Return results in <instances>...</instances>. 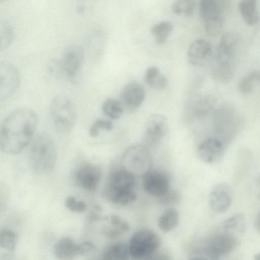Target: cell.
Masks as SVG:
<instances>
[{"label": "cell", "instance_id": "1", "mask_svg": "<svg viewBox=\"0 0 260 260\" xmlns=\"http://www.w3.org/2000/svg\"><path fill=\"white\" fill-rule=\"evenodd\" d=\"M38 117L27 108H20L9 113L0 128V149L8 154L21 152L31 141L35 134Z\"/></svg>", "mask_w": 260, "mask_h": 260}, {"label": "cell", "instance_id": "2", "mask_svg": "<svg viewBox=\"0 0 260 260\" xmlns=\"http://www.w3.org/2000/svg\"><path fill=\"white\" fill-rule=\"evenodd\" d=\"M135 175L123 167L109 174L103 190L105 198L112 204L125 206L137 198Z\"/></svg>", "mask_w": 260, "mask_h": 260}, {"label": "cell", "instance_id": "3", "mask_svg": "<svg viewBox=\"0 0 260 260\" xmlns=\"http://www.w3.org/2000/svg\"><path fill=\"white\" fill-rule=\"evenodd\" d=\"M56 149L53 140L46 135H40L32 141L29 152L31 167L39 174H48L54 168Z\"/></svg>", "mask_w": 260, "mask_h": 260}, {"label": "cell", "instance_id": "4", "mask_svg": "<svg viewBox=\"0 0 260 260\" xmlns=\"http://www.w3.org/2000/svg\"><path fill=\"white\" fill-rule=\"evenodd\" d=\"M238 244V239L232 233L216 234L206 239L196 248L192 258L218 259L234 251Z\"/></svg>", "mask_w": 260, "mask_h": 260}, {"label": "cell", "instance_id": "5", "mask_svg": "<svg viewBox=\"0 0 260 260\" xmlns=\"http://www.w3.org/2000/svg\"><path fill=\"white\" fill-rule=\"evenodd\" d=\"M49 115L54 128L60 133L71 132L76 122L75 107L64 96H57L52 100L49 106Z\"/></svg>", "mask_w": 260, "mask_h": 260}, {"label": "cell", "instance_id": "6", "mask_svg": "<svg viewBox=\"0 0 260 260\" xmlns=\"http://www.w3.org/2000/svg\"><path fill=\"white\" fill-rule=\"evenodd\" d=\"M160 245V240L157 234L147 229H140L134 233L128 244L130 255L136 259L152 257Z\"/></svg>", "mask_w": 260, "mask_h": 260}, {"label": "cell", "instance_id": "7", "mask_svg": "<svg viewBox=\"0 0 260 260\" xmlns=\"http://www.w3.org/2000/svg\"><path fill=\"white\" fill-rule=\"evenodd\" d=\"M200 15L205 31L211 37L218 35L223 25V13L226 9L218 0H200Z\"/></svg>", "mask_w": 260, "mask_h": 260}, {"label": "cell", "instance_id": "8", "mask_svg": "<svg viewBox=\"0 0 260 260\" xmlns=\"http://www.w3.org/2000/svg\"><path fill=\"white\" fill-rule=\"evenodd\" d=\"M121 163L124 169L134 175H143L151 168L152 157L146 146L134 145L125 150Z\"/></svg>", "mask_w": 260, "mask_h": 260}, {"label": "cell", "instance_id": "9", "mask_svg": "<svg viewBox=\"0 0 260 260\" xmlns=\"http://www.w3.org/2000/svg\"><path fill=\"white\" fill-rule=\"evenodd\" d=\"M84 59V50L77 45L68 47L61 58L55 61L56 69L69 79L74 78L80 71Z\"/></svg>", "mask_w": 260, "mask_h": 260}, {"label": "cell", "instance_id": "10", "mask_svg": "<svg viewBox=\"0 0 260 260\" xmlns=\"http://www.w3.org/2000/svg\"><path fill=\"white\" fill-rule=\"evenodd\" d=\"M168 129L167 118L161 114H152L147 121L144 145L147 148L157 145L166 135Z\"/></svg>", "mask_w": 260, "mask_h": 260}, {"label": "cell", "instance_id": "11", "mask_svg": "<svg viewBox=\"0 0 260 260\" xmlns=\"http://www.w3.org/2000/svg\"><path fill=\"white\" fill-rule=\"evenodd\" d=\"M170 180L164 171L150 169L142 176V186L148 194L158 197L170 189Z\"/></svg>", "mask_w": 260, "mask_h": 260}, {"label": "cell", "instance_id": "12", "mask_svg": "<svg viewBox=\"0 0 260 260\" xmlns=\"http://www.w3.org/2000/svg\"><path fill=\"white\" fill-rule=\"evenodd\" d=\"M235 112L233 109L229 107L220 108L214 115L215 132L217 138L223 143L224 140L232 137L236 132ZM224 144V143H223Z\"/></svg>", "mask_w": 260, "mask_h": 260}, {"label": "cell", "instance_id": "13", "mask_svg": "<svg viewBox=\"0 0 260 260\" xmlns=\"http://www.w3.org/2000/svg\"><path fill=\"white\" fill-rule=\"evenodd\" d=\"M20 81L19 73L15 66L3 61L0 63V101H5L15 92Z\"/></svg>", "mask_w": 260, "mask_h": 260}, {"label": "cell", "instance_id": "14", "mask_svg": "<svg viewBox=\"0 0 260 260\" xmlns=\"http://www.w3.org/2000/svg\"><path fill=\"white\" fill-rule=\"evenodd\" d=\"M101 178L100 169L97 166L90 164L81 165L74 174V180L77 185L89 191L96 190Z\"/></svg>", "mask_w": 260, "mask_h": 260}, {"label": "cell", "instance_id": "15", "mask_svg": "<svg viewBox=\"0 0 260 260\" xmlns=\"http://www.w3.org/2000/svg\"><path fill=\"white\" fill-rule=\"evenodd\" d=\"M145 91L139 83L132 81L126 84L120 93V103L124 108L129 111H134L143 103Z\"/></svg>", "mask_w": 260, "mask_h": 260}, {"label": "cell", "instance_id": "16", "mask_svg": "<svg viewBox=\"0 0 260 260\" xmlns=\"http://www.w3.org/2000/svg\"><path fill=\"white\" fill-rule=\"evenodd\" d=\"M232 199V192L230 186L224 183H220L215 185L210 191L209 205L214 212L222 213L230 208Z\"/></svg>", "mask_w": 260, "mask_h": 260}, {"label": "cell", "instance_id": "17", "mask_svg": "<svg viewBox=\"0 0 260 260\" xmlns=\"http://www.w3.org/2000/svg\"><path fill=\"white\" fill-rule=\"evenodd\" d=\"M224 151V144L216 138L204 140L198 148V153L200 158L209 164L218 161L223 156Z\"/></svg>", "mask_w": 260, "mask_h": 260}, {"label": "cell", "instance_id": "18", "mask_svg": "<svg viewBox=\"0 0 260 260\" xmlns=\"http://www.w3.org/2000/svg\"><path fill=\"white\" fill-rule=\"evenodd\" d=\"M102 234L109 239H116L126 234L130 229L128 223L116 215L107 216L104 220Z\"/></svg>", "mask_w": 260, "mask_h": 260}, {"label": "cell", "instance_id": "19", "mask_svg": "<svg viewBox=\"0 0 260 260\" xmlns=\"http://www.w3.org/2000/svg\"><path fill=\"white\" fill-rule=\"evenodd\" d=\"M236 38L232 33L226 32L222 35L218 44L216 58L221 67H231V61L233 58Z\"/></svg>", "mask_w": 260, "mask_h": 260}, {"label": "cell", "instance_id": "20", "mask_svg": "<svg viewBox=\"0 0 260 260\" xmlns=\"http://www.w3.org/2000/svg\"><path fill=\"white\" fill-rule=\"evenodd\" d=\"M212 52L211 44L204 39L192 42L187 50V57L190 63L198 64L202 63Z\"/></svg>", "mask_w": 260, "mask_h": 260}, {"label": "cell", "instance_id": "21", "mask_svg": "<svg viewBox=\"0 0 260 260\" xmlns=\"http://www.w3.org/2000/svg\"><path fill=\"white\" fill-rule=\"evenodd\" d=\"M53 252L58 259H72L79 255V244L70 237H64L56 242Z\"/></svg>", "mask_w": 260, "mask_h": 260}, {"label": "cell", "instance_id": "22", "mask_svg": "<svg viewBox=\"0 0 260 260\" xmlns=\"http://www.w3.org/2000/svg\"><path fill=\"white\" fill-rule=\"evenodd\" d=\"M240 15L249 26L256 24L259 20L257 0H240L238 5Z\"/></svg>", "mask_w": 260, "mask_h": 260}, {"label": "cell", "instance_id": "23", "mask_svg": "<svg viewBox=\"0 0 260 260\" xmlns=\"http://www.w3.org/2000/svg\"><path fill=\"white\" fill-rule=\"evenodd\" d=\"M129 256L128 244L123 242H116L105 249L102 258L105 260H125Z\"/></svg>", "mask_w": 260, "mask_h": 260}, {"label": "cell", "instance_id": "24", "mask_svg": "<svg viewBox=\"0 0 260 260\" xmlns=\"http://www.w3.org/2000/svg\"><path fill=\"white\" fill-rule=\"evenodd\" d=\"M179 222L178 212L174 208H168L161 214L158 219V225L164 233L173 230Z\"/></svg>", "mask_w": 260, "mask_h": 260}, {"label": "cell", "instance_id": "25", "mask_svg": "<svg viewBox=\"0 0 260 260\" xmlns=\"http://www.w3.org/2000/svg\"><path fill=\"white\" fill-rule=\"evenodd\" d=\"M144 80L148 86L157 89H164L168 83L166 77L155 66H151L147 69Z\"/></svg>", "mask_w": 260, "mask_h": 260}, {"label": "cell", "instance_id": "26", "mask_svg": "<svg viewBox=\"0 0 260 260\" xmlns=\"http://www.w3.org/2000/svg\"><path fill=\"white\" fill-rule=\"evenodd\" d=\"M221 225L222 229L228 232L243 233L246 228L245 216L241 213H236L224 220Z\"/></svg>", "mask_w": 260, "mask_h": 260}, {"label": "cell", "instance_id": "27", "mask_svg": "<svg viewBox=\"0 0 260 260\" xmlns=\"http://www.w3.org/2000/svg\"><path fill=\"white\" fill-rule=\"evenodd\" d=\"M173 29L172 24L168 21H163L153 25L151 32L156 43L161 45L166 42Z\"/></svg>", "mask_w": 260, "mask_h": 260}, {"label": "cell", "instance_id": "28", "mask_svg": "<svg viewBox=\"0 0 260 260\" xmlns=\"http://www.w3.org/2000/svg\"><path fill=\"white\" fill-rule=\"evenodd\" d=\"M105 37L101 29H95L89 33L85 41L88 50L95 53L100 51L105 42Z\"/></svg>", "mask_w": 260, "mask_h": 260}, {"label": "cell", "instance_id": "29", "mask_svg": "<svg viewBox=\"0 0 260 260\" xmlns=\"http://www.w3.org/2000/svg\"><path fill=\"white\" fill-rule=\"evenodd\" d=\"M102 109L105 115L113 119L119 118L123 112V107L120 102L112 98L104 101Z\"/></svg>", "mask_w": 260, "mask_h": 260}, {"label": "cell", "instance_id": "30", "mask_svg": "<svg viewBox=\"0 0 260 260\" xmlns=\"http://www.w3.org/2000/svg\"><path fill=\"white\" fill-rule=\"evenodd\" d=\"M17 236L15 232L9 229H4L1 231L0 247L9 252H13L16 247Z\"/></svg>", "mask_w": 260, "mask_h": 260}, {"label": "cell", "instance_id": "31", "mask_svg": "<svg viewBox=\"0 0 260 260\" xmlns=\"http://www.w3.org/2000/svg\"><path fill=\"white\" fill-rule=\"evenodd\" d=\"M195 0H176L172 6V11L177 15L191 16L195 10Z\"/></svg>", "mask_w": 260, "mask_h": 260}, {"label": "cell", "instance_id": "32", "mask_svg": "<svg viewBox=\"0 0 260 260\" xmlns=\"http://www.w3.org/2000/svg\"><path fill=\"white\" fill-rule=\"evenodd\" d=\"M14 38V30L8 22H4L0 24V49L7 48L12 43Z\"/></svg>", "mask_w": 260, "mask_h": 260}, {"label": "cell", "instance_id": "33", "mask_svg": "<svg viewBox=\"0 0 260 260\" xmlns=\"http://www.w3.org/2000/svg\"><path fill=\"white\" fill-rule=\"evenodd\" d=\"M113 127V123L109 120L98 119L91 125L89 135L93 138L97 137L101 130L110 131Z\"/></svg>", "mask_w": 260, "mask_h": 260}, {"label": "cell", "instance_id": "34", "mask_svg": "<svg viewBox=\"0 0 260 260\" xmlns=\"http://www.w3.org/2000/svg\"><path fill=\"white\" fill-rule=\"evenodd\" d=\"M157 202L163 205L178 203L181 200L180 193L176 190L170 188L161 196L157 197Z\"/></svg>", "mask_w": 260, "mask_h": 260}, {"label": "cell", "instance_id": "35", "mask_svg": "<svg viewBox=\"0 0 260 260\" xmlns=\"http://www.w3.org/2000/svg\"><path fill=\"white\" fill-rule=\"evenodd\" d=\"M65 205L68 210L76 213L84 212L87 208L84 201L78 200L73 196L68 197L66 199Z\"/></svg>", "mask_w": 260, "mask_h": 260}, {"label": "cell", "instance_id": "36", "mask_svg": "<svg viewBox=\"0 0 260 260\" xmlns=\"http://www.w3.org/2000/svg\"><path fill=\"white\" fill-rule=\"evenodd\" d=\"M97 1L98 0H75L76 11L80 15H84L93 9Z\"/></svg>", "mask_w": 260, "mask_h": 260}, {"label": "cell", "instance_id": "37", "mask_svg": "<svg viewBox=\"0 0 260 260\" xmlns=\"http://www.w3.org/2000/svg\"><path fill=\"white\" fill-rule=\"evenodd\" d=\"M255 82L250 74L244 77L239 84V89L242 93L248 94L251 92L253 88V83Z\"/></svg>", "mask_w": 260, "mask_h": 260}, {"label": "cell", "instance_id": "38", "mask_svg": "<svg viewBox=\"0 0 260 260\" xmlns=\"http://www.w3.org/2000/svg\"><path fill=\"white\" fill-rule=\"evenodd\" d=\"M95 246L90 242H84L79 244V255H84L92 252Z\"/></svg>", "mask_w": 260, "mask_h": 260}, {"label": "cell", "instance_id": "39", "mask_svg": "<svg viewBox=\"0 0 260 260\" xmlns=\"http://www.w3.org/2000/svg\"><path fill=\"white\" fill-rule=\"evenodd\" d=\"M250 74L256 82L260 83V71H254Z\"/></svg>", "mask_w": 260, "mask_h": 260}, {"label": "cell", "instance_id": "40", "mask_svg": "<svg viewBox=\"0 0 260 260\" xmlns=\"http://www.w3.org/2000/svg\"><path fill=\"white\" fill-rule=\"evenodd\" d=\"M254 225L257 231L260 232V211L256 216L254 221Z\"/></svg>", "mask_w": 260, "mask_h": 260}, {"label": "cell", "instance_id": "41", "mask_svg": "<svg viewBox=\"0 0 260 260\" xmlns=\"http://www.w3.org/2000/svg\"><path fill=\"white\" fill-rule=\"evenodd\" d=\"M256 187L258 189V197L260 199V176L257 178L256 180Z\"/></svg>", "mask_w": 260, "mask_h": 260}, {"label": "cell", "instance_id": "42", "mask_svg": "<svg viewBox=\"0 0 260 260\" xmlns=\"http://www.w3.org/2000/svg\"><path fill=\"white\" fill-rule=\"evenodd\" d=\"M254 259L255 260H260V252L256 253L254 256Z\"/></svg>", "mask_w": 260, "mask_h": 260}]
</instances>
